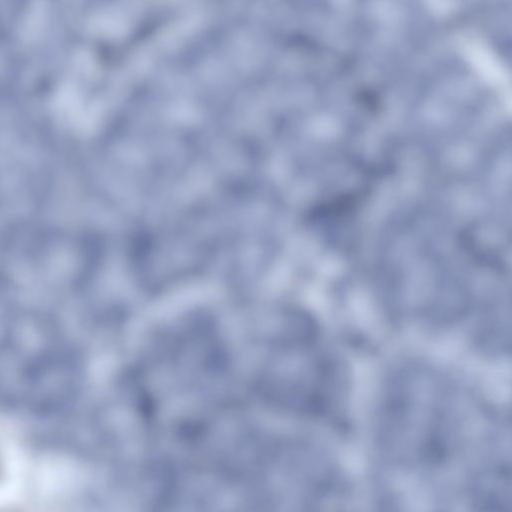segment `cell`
<instances>
[{"mask_svg": "<svg viewBox=\"0 0 512 512\" xmlns=\"http://www.w3.org/2000/svg\"><path fill=\"white\" fill-rule=\"evenodd\" d=\"M510 473L504 460L487 463L471 478V496L489 510H510Z\"/></svg>", "mask_w": 512, "mask_h": 512, "instance_id": "4", "label": "cell"}, {"mask_svg": "<svg viewBox=\"0 0 512 512\" xmlns=\"http://www.w3.org/2000/svg\"><path fill=\"white\" fill-rule=\"evenodd\" d=\"M259 383L275 405L310 417H328L341 407L346 374L316 324H285L272 341Z\"/></svg>", "mask_w": 512, "mask_h": 512, "instance_id": "3", "label": "cell"}, {"mask_svg": "<svg viewBox=\"0 0 512 512\" xmlns=\"http://www.w3.org/2000/svg\"><path fill=\"white\" fill-rule=\"evenodd\" d=\"M466 411L454 383L431 366L410 363L387 380L376 417L377 445L405 469H433L457 451Z\"/></svg>", "mask_w": 512, "mask_h": 512, "instance_id": "1", "label": "cell"}, {"mask_svg": "<svg viewBox=\"0 0 512 512\" xmlns=\"http://www.w3.org/2000/svg\"><path fill=\"white\" fill-rule=\"evenodd\" d=\"M76 353L53 322L12 313L0 327V405L47 416L63 411L79 386Z\"/></svg>", "mask_w": 512, "mask_h": 512, "instance_id": "2", "label": "cell"}]
</instances>
